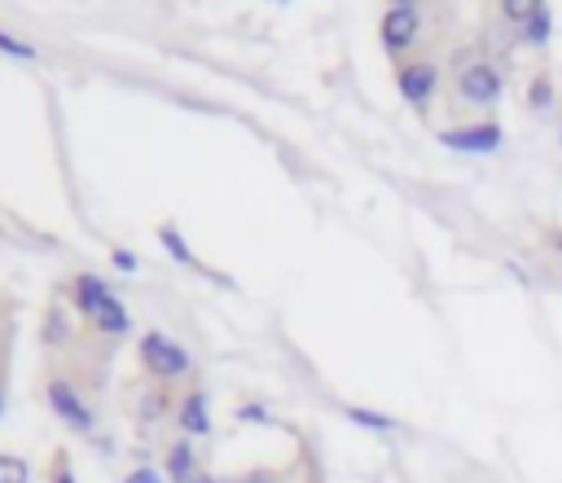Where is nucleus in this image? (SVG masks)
Instances as JSON below:
<instances>
[{
    "label": "nucleus",
    "mask_w": 562,
    "mask_h": 483,
    "mask_svg": "<svg viewBox=\"0 0 562 483\" xmlns=\"http://www.w3.org/2000/svg\"><path fill=\"white\" fill-rule=\"evenodd\" d=\"M75 304H79V312L101 330V334H128V308L110 295L97 277H79L75 282Z\"/></svg>",
    "instance_id": "obj_1"
},
{
    "label": "nucleus",
    "mask_w": 562,
    "mask_h": 483,
    "mask_svg": "<svg viewBox=\"0 0 562 483\" xmlns=\"http://www.w3.org/2000/svg\"><path fill=\"white\" fill-rule=\"evenodd\" d=\"M141 360H146V370L159 374V379H180L189 370V351L180 343H172L167 334H146L141 338Z\"/></svg>",
    "instance_id": "obj_2"
},
{
    "label": "nucleus",
    "mask_w": 562,
    "mask_h": 483,
    "mask_svg": "<svg viewBox=\"0 0 562 483\" xmlns=\"http://www.w3.org/2000/svg\"><path fill=\"white\" fill-rule=\"evenodd\" d=\"M49 405H53V413L71 426V431H92V413H88V405L75 396V387L71 383H49Z\"/></svg>",
    "instance_id": "obj_3"
},
{
    "label": "nucleus",
    "mask_w": 562,
    "mask_h": 483,
    "mask_svg": "<svg viewBox=\"0 0 562 483\" xmlns=\"http://www.w3.org/2000/svg\"><path fill=\"white\" fill-rule=\"evenodd\" d=\"M439 141L453 146V150H462V154H488V150L501 146V128H492V124H479V128H448Z\"/></svg>",
    "instance_id": "obj_4"
},
{
    "label": "nucleus",
    "mask_w": 562,
    "mask_h": 483,
    "mask_svg": "<svg viewBox=\"0 0 562 483\" xmlns=\"http://www.w3.org/2000/svg\"><path fill=\"white\" fill-rule=\"evenodd\" d=\"M462 97L475 101V106L497 101V97H501V75H497L492 66H484V62L466 66V71H462Z\"/></svg>",
    "instance_id": "obj_5"
},
{
    "label": "nucleus",
    "mask_w": 562,
    "mask_h": 483,
    "mask_svg": "<svg viewBox=\"0 0 562 483\" xmlns=\"http://www.w3.org/2000/svg\"><path fill=\"white\" fill-rule=\"evenodd\" d=\"M413 36H417V14L409 5H391L383 14V45L387 49H409Z\"/></svg>",
    "instance_id": "obj_6"
},
{
    "label": "nucleus",
    "mask_w": 562,
    "mask_h": 483,
    "mask_svg": "<svg viewBox=\"0 0 562 483\" xmlns=\"http://www.w3.org/2000/svg\"><path fill=\"white\" fill-rule=\"evenodd\" d=\"M435 84H439V75H435L430 62H413V66L400 71V92H404V101H413V106H422V101L435 92Z\"/></svg>",
    "instance_id": "obj_7"
},
{
    "label": "nucleus",
    "mask_w": 562,
    "mask_h": 483,
    "mask_svg": "<svg viewBox=\"0 0 562 483\" xmlns=\"http://www.w3.org/2000/svg\"><path fill=\"white\" fill-rule=\"evenodd\" d=\"M180 426H185L189 435H207V431H211V418H207V396H202V392L185 396V409H180Z\"/></svg>",
    "instance_id": "obj_8"
},
{
    "label": "nucleus",
    "mask_w": 562,
    "mask_h": 483,
    "mask_svg": "<svg viewBox=\"0 0 562 483\" xmlns=\"http://www.w3.org/2000/svg\"><path fill=\"white\" fill-rule=\"evenodd\" d=\"M167 474L176 479V483H193L198 474H193V448L189 444H176L172 453H167Z\"/></svg>",
    "instance_id": "obj_9"
},
{
    "label": "nucleus",
    "mask_w": 562,
    "mask_h": 483,
    "mask_svg": "<svg viewBox=\"0 0 562 483\" xmlns=\"http://www.w3.org/2000/svg\"><path fill=\"white\" fill-rule=\"evenodd\" d=\"M27 479H32V466L23 457L0 453V483H27Z\"/></svg>",
    "instance_id": "obj_10"
},
{
    "label": "nucleus",
    "mask_w": 562,
    "mask_h": 483,
    "mask_svg": "<svg viewBox=\"0 0 562 483\" xmlns=\"http://www.w3.org/2000/svg\"><path fill=\"white\" fill-rule=\"evenodd\" d=\"M348 418H352V422H361V426H370V431H396V418H387V413H370V409H348Z\"/></svg>",
    "instance_id": "obj_11"
},
{
    "label": "nucleus",
    "mask_w": 562,
    "mask_h": 483,
    "mask_svg": "<svg viewBox=\"0 0 562 483\" xmlns=\"http://www.w3.org/2000/svg\"><path fill=\"white\" fill-rule=\"evenodd\" d=\"M545 0H505V18L510 23H527L532 14H540Z\"/></svg>",
    "instance_id": "obj_12"
},
{
    "label": "nucleus",
    "mask_w": 562,
    "mask_h": 483,
    "mask_svg": "<svg viewBox=\"0 0 562 483\" xmlns=\"http://www.w3.org/2000/svg\"><path fill=\"white\" fill-rule=\"evenodd\" d=\"M0 49L14 53V58H36V49H32V45H23V40H14V36H5V32H0Z\"/></svg>",
    "instance_id": "obj_13"
},
{
    "label": "nucleus",
    "mask_w": 562,
    "mask_h": 483,
    "mask_svg": "<svg viewBox=\"0 0 562 483\" xmlns=\"http://www.w3.org/2000/svg\"><path fill=\"white\" fill-rule=\"evenodd\" d=\"M527 23H532V27H527V36H532V40H545V36H549V14H545V10H540V14H532Z\"/></svg>",
    "instance_id": "obj_14"
},
{
    "label": "nucleus",
    "mask_w": 562,
    "mask_h": 483,
    "mask_svg": "<svg viewBox=\"0 0 562 483\" xmlns=\"http://www.w3.org/2000/svg\"><path fill=\"white\" fill-rule=\"evenodd\" d=\"M124 483H163V474H159V470H150V466H141V470H133Z\"/></svg>",
    "instance_id": "obj_15"
},
{
    "label": "nucleus",
    "mask_w": 562,
    "mask_h": 483,
    "mask_svg": "<svg viewBox=\"0 0 562 483\" xmlns=\"http://www.w3.org/2000/svg\"><path fill=\"white\" fill-rule=\"evenodd\" d=\"M115 264H120V269H128V273H133V269H137V256H128V251H115Z\"/></svg>",
    "instance_id": "obj_16"
},
{
    "label": "nucleus",
    "mask_w": 562,
    "mask_h": 483,
    "mask_svg": "<svg viewBox=\"0 0 562 483\" xmlns=\"http://www.w3.org/2000/svg\"><path fill=\"white\" fill-rule=\"evenodd\" d=\"M53 483H75V479H71L66 470H58V474H53Z\"/></svg>",
    "instance_id": "obj_17"
},
{
    "label": "nucleus",
    "mask_w": 562,
    "mask_h": 483,
    "mask_svg": "<svg viewBox=\"0 0 562 483\" xmlns=\"http://www.w3.org/2000/svg\"><path fill=\"white\" fill-rule=\"evenodd\" d=\"M238 483H268L264 474H251V479H238Z\"/></svg>",
    "instance_id": "obj_18"
},
{
    "label": "nucleus",
    "mask_w": 562,
    "mask_h": 483,
    "mask_svg": "<svg viewBox=\"0 0 562 483\" xmlns=\"http://www.w3.org/2000/svg\"><path fill=\"white\" fill-rule=\"evenodd\" d=\"M193 483H215V479H207V474H198V479H193Z\"/></svg>",
    "instance_id": "obj_19"
},
{
    "label": "nucleus",
    "mask_w": 562,
    "mask_h": 483,
    "mask_svg": "<svg viewBox=\"0 0 562 483\" xmlns=\"http://www.w3.org/2000/svg\"><path fill=\"white\" fill-rule=\"evenodd\" d=\"M0 409H5V392H0Z\"/></svg>",
    "instance_id": "obj_20"
}]
</instances>
